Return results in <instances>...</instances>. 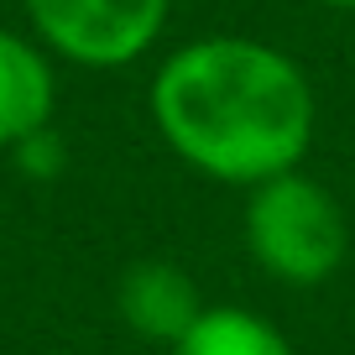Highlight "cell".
<instances>
[{
    "label": "cell",
    "mask_w": 355,
    "mask_h": 355,
    "mask_svg": "<svg viewBox=\"0 0 355 355\" xmlns=\"http://www.w3.org/2000/svg\"><path fill=\"white\" fill-rule=\"evenodd\" d=\"M319 6H329V11H355V0H319Z\"/></svg>",
    "instance_id": "obj_7"
},
{
    "label": "cell",
    "mask_w": 355,
    "mask_h": 355,
    "mask_svg": "<svg viewBox=\"0 0 355 355\" xmlns=\"http://www.w3.org/2000/svg\"><path fill=\"white\" fill-rule=\"evenodd\" d=\"M58 78L37 42L0 26V146H21L53 125Z\"/></svg>",
    "instance_id": "obj_5"
},
{
    "label": "cell",
    "mask_w": 355,
    "mask_h": 355,
    "mask_svg": "<svg viewBox=\"0 0 355 355\" xmlns=\"http://www.w3.org/2000/svg\"><path fill=\"white\" fill-rule=\"evenodd\" d=\"M42 47L78 68H125L152 53L173 0H21Z\"/></svg>",
    "instance_id": "obj_3"
},
{
    "label": "cell",
    "mask_w": 355,
    "mask_h": 355,
    "mask_svg": "<svg viewBox=\"0 0 355 355\" xmlns=\"http://www.w3.org/2000/svg\"><path fill=\"white\" fill-rule=\"evenodd\" d=\"M173 355H293V345L261 313L214 303L189 324V334L173 345Z\"/></svg>",
    "instance_id": "obj_6"
},
{
    "label": "cell",
    "mask_w": 355,
    "mask_h": 355,
    "mask_svg": "<svg viewBox=\"0 0 355 355\" xmlns=\"http://www.w3.org/2000/svg\"><path fill=\"white\" fill-rule=\"evenodd\" d=\"M115 309H121V319L131 324V334L173 350L209 303L199 298L193 277L178 261H157L152 256V261L125 266V277L115 282Z\"/></svg>",
    "instance_id": "obj_4"
},
{
    "label": "cell",
    "mask_w": 355,
    "mask_h": 355,
    "mask_svg": "<svg viewBox=\"0 0 355 355\" xmlns=\"http://www.w3.org/2000/svg\"><path fill=\"white\" fill-rule=\"evenodd\" d=\"M146 105L178 162L230 189L298 173L319 125L309 73L256 37L183 42L162 58Z\"/></svg>",
    "instance_id": "obj_1"
},
{
    "label": "cell",
    "mask_w": 355,
    "mask_h": 355,
    "mask_svg": "<svg viewBox=\"0 0 355 355\" xmlns=\"http://www.w3.org/2000/svg\"><path fill=\"white\" fill-rule=\"evenodd\" d=\"M241 225L256 266L288 288L329 282L350 251V225H345L340 199L309 173H282L256 183Z\"/></svg>",
    "instance_id": "obj_2"
}]
</instances>
